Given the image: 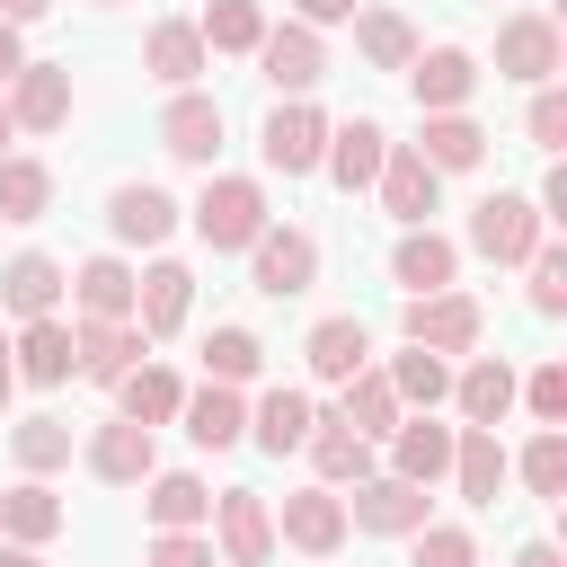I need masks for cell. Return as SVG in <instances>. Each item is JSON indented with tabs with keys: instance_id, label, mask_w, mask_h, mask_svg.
I'll return each instance as SVG.
<instances>
[{
	"instance_id": "6da1fadb",
	"label": "cell",
	"mask_w": 567,
	"mask_h": 567,
	"mask_svg": "<svg viewBox=\"0 0 567 567\" xmlns=\"http://www.w3.org/2000/svg\"><path fill=\"white\" fill-rule=\"evenodd\" d=\"M257 230H266V186L257 177H213L195 195V239L204 248H248Z\"/></svg>"
},
{
	"instance_id": "7a4b0ae2",
	"label": "cell",
	"mask_w": 567,
	"mask_h": 567,
	"mask_svg": "<svg viewBox=\"0 0 567 567\" xmlns=\"http://www.w3.org/2000/svg\"><path fill=\"white\" fill-rule=\"evenodd\" d=\"M470 248L496 257V266H523V257L540 248V204H532V195H487V204L470 213Z\"/></svg>"
},
{
	"instance_id": "3957f363",
	"label": "cell",
	"mask_w": 567,
	"mask_h": 567,
	"mask_svg": "<svg viewBox=\"0 0 567 567\" xmlns=\"http://www.w3.org/2000/svg\"><path fill=\"white\" fill-rule=\"evenodd\" d=\"M478 328H487V310L470 301V292H416L408 301V346H434V354H470L478 346Z\"/></svg>"
},
{
	"instance_id": "277c9868",
	"label": "cell",
	"mask_w": 567,
	"mask_h": 567,
	"mask_svg": "<svg viewBox=\"0 0 567 567\" xmlns=\"http://www.w3.org/2000/svg\"><path fill=\"white\" fill-rule=\"evenodd\" d=\"M248 257H257V292H275V301H292V292L319 284V239L310 230H257Z\"/></svg>"
},
{
	"instance_id": "5b68a950",
	"label": "cell",
	"mask_w": 567,
	"mask_h": 567,
	"mask_svg": "<svg viewBox=\"0 0 567 567\" xmlns=\"http://www.w3.org/2000/svg\"><path fill=\"white\" fill-rule=\"evenodd\" d=\"M71 115V62H18L9 80V124L18 133H53Z\"/></svg>"
},
{
	"instance_id": "8992f818",
	"label": "cell",
	"mask_w": 567,
	"mask_h": 567,
	"mask_svg": "<svg viewBox=\"0 0 567 567\" xmlns=\"http://www.w3.org/2000/svg\"><path fill=\"white\" fill-rule=\"evenodd\" d=\"M346 523H354V532H390V540H399V532H416V523H425V487H416V478H399V470H390V478H354Z\"/></svg>"
},
{
	"instance_id": "52a82bcc",
	"label": "cell",
	"mask_w": 567,
	"mask_h": 567,
	"mask_svg": "<svg viewBox=\"0 0 567 567\" xmlns=\"http://www.w3.org/2000/svg\"><path fill=\"white\" fill-rule=\"evenodd\" d=\"M319 151H328V115L319 106H275L266 115V168H284V177H310L319 168Z\"/></svg>"
},
{
	"instance_id": "ba28073f",
	"label": "cell",
	"mask_w": 567,
	"mask_h": 567,
	"mask_svg": "<svg viewBox=\"0 0 567 567\" xmlns=\"http://www.w3.org/2000/svg\"><path fill=\"white\" fill-rule=\"evenodd\" d=\"M213 523H221V558H230V567H266V558H275V514H266L257 487H230V496L213 505Z\"/></svg>"
},
{
	"instance_id": "9c48e42d",
	"label": "cell",
	"mask_w": 567,
	"mask_h": 567,
	"mask_svg": "<svg viewBox=\"0 0 567 567\" xmlns=\"http://www.w3.org/2000/svg\"><path fill=\"white\" fill-rule=\"evenodd\" d=\"M381 159H390V133L372 124V115H354V124H328V151H319V168L354 195V186H372L381 177Z\"/></svg>"
},
{
	"instance_id": "30bf717a",
	"label": "cell",
	"mask_w": 567,
	"mask_h": 567,
	"mask_svg": "<svg viewBox=\"0 0 567 567\" xmlns=\"http://www.w3.org/2000/svg\"><path fill=\"white\" fill-rule=\"evenodd\" d=\"M257 62H266V80H275L284 97L319 89V71H328V53H319L310 27H266V35H257Z\"/></svg>"
},
{
	"instance_id": "8fae6325",
	"label": "cell",
	"mask_w": 567,
	"mask_h": 567,
	"mask_svg": "<svg viewBox=\"0 0 567 567\" xmlns=\"http://www.w3.org/2000/svg\"><path fill=\"white\" fill-rule=\"evenodd\" d=\"M159 151H168V159L213 168V151H221V106H213V97H195V89H177V106L159 115Z\"/></svg>"
},
{
	"instance_id": "7c38bea8",
	"label": "cell",
	"mask_w": 567,
	"mask_h": 567,
	"mask_svg": "<svg viewBox=\"0 0 567 567\" xmlns=\"http://www.w3.org/2000/svg\"><path fill=\"white\" fill-rule=\"evenodd\" d=\"M142 346H151V337H142L133 319H89V328H71V354H80L89 381H124V372L142 363Z\"/></svg>"
},
{
	"instance_id": "4fadbf2b",
	"label": "cell",
	"mask_w": 567,
	"mask_h": 567,
	"mask_svg": "<svg viewBox=\"0 0 567 567\" xmlns=\"http://www.w3.org/2000/svg\"><path fill=\"white\" fill-rule=\"evenodd\" d=\"M89 470H97L106 487H133V478H151V470H159V452H151V425H133V416L97 425V434H89Z\"/></svg>"
},
{
	"instance_id": "5bb4252c",
	"label": "cell",
	"mask_w": 567,
	"mask_h": 567,
	"mask_svg": "<svg viewBox=\"0 0 567 567\" xmlns=\"http://www.w3.org/2000/svg\"><path fill=\"white\" fill-rule=\"evenodd\" d=\"M390 461H399V478H416V487H434V478L452 470V425H434V408H416V416H399V425H390Z\"/></svg>"
},
{
	"instance_id": "9a60e30c",
	"label": "cell",
	"mask_w": 567,
	"mask_h": 567,
	"mask_svg": "<svg viewBox=\"0 0 567 567\" xmlns=\"http://www.w3.org/2000/svg\"><path fill=\"white\" fill-rule=\"evenodd\" d=\"M496 71L540 89V80L558 71V27H549V18H505V27H496Z\"/></svg>"
},
{
	"instance_id": "2e32d148",
	"label": "cell",
	"mask_w": 567,
	"mask_h": 567,
	"mask_svg": "<svg viewBox=\"0 0 567 567\" xmlns=\"http://www.w3.org/2000/svg\"><path fill=\"white\" fill-rule=\"evenodd\" d=\"M408 80H416V106H425V115H443V106H470L478 62H470L461 44H434V53H416V62H408Z\"/></svg>"
},
{
	"instance_id": "e0dca14e",
	"label": "cell",
	"mask_w": 567,
	"mask_h": 567,
	"mask_svg": "<svg viewBox=\"0 0 567 567\" xmlns=\"http://www.w3.org/2000/svg\"><path fill=\"white\" fill-rule=\"evenodd\" d=\"M390 275H399L408 292H443V284L461 275V248H452L443 230H425V221H408V239L390 248Z\"/></svg>"
},
{
	"instance_id": "ac0fdd59",
	"label": "cell",
	"mask_w": 567,
	"mask_h": 567,
	"mask_svg": "<svg viewBox=\"0 0 567 567\" xmlns=\"http://www.w3.org/2000/svg\"><path fill=\"white\" fill-rule=\"evenodd\" d=\"M186 301H195V275H186V266H151V275H133V328H142V337L186 328Z\"/></svg>"
},
{
	"instance_id": "d6986e66",
	"label": "cell",
	"mask_w": 567,
	"mask_h": 567,
	"mask_svg": "<svg viewBox=\"0 0 567 567\" xmlns=\"http://www.w3.org/2000/svg\"><path fill=\"white\" fill-rule=\"evenodd\" d=\"M177 416H186V434H195L204 452H230V443L248 434V408H239V390H230V381L186 390V408H177Z\"/></svg>"
},
{
	"instance_id": "ffe728a7",
	"label": "cell",
	"mask_w": 567,
	"mask_h": 567,
	"mask_svg": "<svg viewBox=\"0 0 567 567\" xmlns=\"http://www.w3.org/2000/svg\"><path fill=\"white\" fill-rule=\"evenodd\" d=\"M452 487H461L470 505H496V487H505V443H496V425L452 434Z\"/></svg>"
},
{
	"instance_id": "44dd1931",
	"label": "cell",
	"mask_w": 567,
	"mask_h": 567,
	"mask_svg": "<svg viewBox=\"0 0 567 567\" xmlns=\"http://www.w3.org/2000/svg\"><path fill=\"white\" fill-rule=\"evenodd\" d=\"M284 540H292V549H310V558H328V549L346 540V496H328V487L284 496Z\"/></svg>"
},
{
	"instance_id": "7402d4cb",
	"label": "cell",
	"mask_w": 567,
	"mask_h": 567,
	"mask_svg": "<svg viewBox=\"0 0 567 567\" xmlns=\"http://www.w3.org/2000/svg\"><path fill=\"white\" fill-rule=\"evenodd\" d=\"M62 284H71V275H62L53 257H35V248H27V257H9V275H0V310H18V319H53Z\"/></svg>"
},
{
	"instance_id": "603a6c76",
	"label": "cell",
	"mask_w": 567,
	"mask_h": 567,
	"mask_svg": "<svg viewBox=\"0 0 567 567\" xmlns=\"http://www.w3.org/2000/svg\"><path fill=\"white\" fill-rule=\"evenodd\" d=\"M301 354H310L319 381H354V372L372 363V337H363V319H319V328L301 337Z\"/></svg>"
},
{
	"instance_id": "cb8c5ba5",
	"label": "cell",
	"mask_w": 567,
	"mask_h": 567,
	"mask_svg": "<svg viewBox=\"0 0 567 567\" xmlns=\"http://www.w3.org/2000/svg\"><path fill=\"white\" fill-rule=\"evenodd\" d=\"M142 71H151V80H168V89H186V80L204 71V35H195L186 18H159V27L142 35Z\"/></svg>"
},
{
	"instance_id": "d4e9b609",
	"label": "cell",
	"mask_w": 567,
	"mask_h": 567,
	"mask_svg": "<svg viewBox=\"0 0 567 567\" xmlns=\"http://www.w3.org/2000/svg\"><path fill=\"white\" fill-rule=\"evenodd\" d=\"M425 168H478V151H487V133L461 115V106H443V115H425V133L408 142Z\"/></svg>"
},
{
	"instance_id": "484cf974",
	"label": "cell",
	"mask_w": 567,
	"mask_h": 567,
	"mask_svg": "<svg viewBox=\"0 0 567 567\" xmlns=\"http://www.w3.org/2000/svg\"><path fill=\"white\" fill-rule=\"evenodd\" d=\"M434 177H443V168H425L416 151H390L372 186H381V204H390V221H425V213H434Z\"/></svg>"
},
{
	"instance_id": "4316f807",
	"label": "cell",
	"mask_w": 567,
	"mask_h": 567,
	"mask_svg": "<svg viewBox=\"0 0 567 567\" xmlns=\"http://www.w3.org/2000/svg\"><path fill=\"white\" fill-rule=\"evenodd\" d=\"M106 221H115V239H142V248H159V239L177 230V204H168L159 186H115V195H106Z\"/></svg>"
},
{
	"instance_id": "83f0119b",
	"label": "cell",
	"mask_w": 567,
	"mask_h": 567,
	"mask_svg": "<svg viewBox=\"0 0 567 567\" xmlns=\"http://www.w3.org/2000/svg\"><path fill=\"white\" fill-rule=\"evenodd\" d=\"M0 532H9V540H27V549H35V540H53V532H62V496H53L44 478H18V487L0 496Z\"/></svg>"
},
{
	"instance_id": "f1b7e54d",
	"label": "cell",
	"mask_w": 567,
	"mask_h": 567,
	"mask_svg": "<svg viewBox=\"0 0 567 567\" xmlns=\"http://www.w3.org/2000/svg\"><path fill=\"white\" fill-rule=\"evenodd\" d=\"M71 292H80L89 319H133V266H124V257H89V266L71 275Z\"/></svg>"
},
{
	"instance_id": "f546056e",
	"label": "cell",
	"mask_w": 567,
	"mask_h": 567,
	"mask_svg": "<svg viewBox=\"0 0 567 567\" xmlns=\"http://www.w3.org/2000/svg\"><path fill=\"white\" fill-rule=\"evenodd\" d=\"M9 354H18V372H27V381H71V372H80V354H71V328H62V319H27V337H18Z\"/></svg>"
},
{
	"instance_id": "4dcf8cb0",
	"label": "cell",
	"mask_w": 567,
	"mask_h": 567,
	"mask_svg": "<svg viewBox=\"0 0 567 567\" xmlns=\"http://www.w3.org/2000/svg\"><path fill=\"white\" fill-rule=\"evenodd\" d=\"M310 425H319V408H310L301 390H266V399H257V443H266L275 461H284V452H301V443H310Z\"/></svg>"
},
{
	"instance_id": "1f68e13d",
	"label": "cell",
	"mask_w": 567,
	"mask_h": 567,
	"mask_svg": "<svg viewBox=\"0 0 567 567\" xmlns=\"http://www.w3.org/2000/svg\"><path fill=\"white\" fill-rule=\"evenodd\" d=\"M310 461H319V478H372V434H354L346 416H319L310 425Z\"/></svg>"
},
{
	"instance_id": "d6a6232c",
	"label": "cell",
	"mask_w": 567,
	"mask_h": 567,
	"mask_svg": "<svg viewBox=\"0 0 567 567\" xmlns=\"http://www.w3.org/2000/svg\"><path fill=\"white\" fill-rule=\"evenodd\" d=\"M204 514H213V487H204L195 470H159V478H151V523H159V532H195Z\"/></svg>"
},
{
	"instance_id": "836d02e7",
	"label": "cell",
	"mask_w": 567,
	"mask_h": 567,
	"mask_svg": "<svg viewBox=\"0 0 567 567\" xmlns=\"http://www.w3.org/2000/svg\"><path fill=\"white\" fill-rule=\"evenodd\" d=\"M354 44H363L372 71H408V62H416V35H408L399 9H354Z\"/></svg>"
},
{
	"instance_id": "e575fe53",
	"label": "cell",
	"mask_w": 567,
	"mask_h": 567,
	"mask_svg": "<svg viewBox=\"0 0 567 567\" xmlns=\"http://www.w3.org/2000/svg\"><path fill=\"white\" fill-rule=\"evenodd\" d=\"M390 390H399V408H443L452 399V372H443L434 346H408V354H390Z\"/></svg>"
},
{
	"instance_id": "d590c367",
	"label": "cell",
	"mask_w": 567,
	"mask_h": 567,
	"mask_svg": "<svg viewBox=\"0 0 567 567\" xmlns=\"http://www.w3.org/2000/svg\"><path fill=\"white\" fill-rule=\"evenodd\" d=\"M115 390H124V416H133V425H168V416L186 408L177 372H159V363H133V372H124Z\"/></svg>"
},
{
	"instance_id": "8d00e7d4",
	"label": "cell",
	"mask_w": 567,
	"mask_h": 567,
	"mask_svg": "<svg viewBox=\"0 0 567 567\" xmlns=\"http://www.w3.org/2000/svg\"><path fill=\"white\" fill-rule=\"evenodd\" d=\"M452 399H461V416H470V425H505V408H514V372L487 354V363H470V372L452 381Z\"/></svg>"
},
{
	"instance_id": "74e56055",
	"label": "cell",
	"mask_w": 567,
	"mask_h": 567,
	"mask_svg": "<svg viewBox=\"0 0 567 567\" xmlns=\"http://www.w3.org/2000/svg\"><path fill=\"white\" fill-rule=\"evenodd\" d=\"M337 390H346V408H337V416H346L354 434H390V425L408 416V408H399V390H390V372H354V381H337Z\"/></svg>"
},
{
	"instance_id": "f35d334b",
	"label": "cell",
	"mask_w": 567,
	"mask_h": 567,
	"mask_svg": "<svg viewBox=\"0 0 567 567\" xmlns=\"http://www.w3.org/2000/svg\"><path fill=\"white\" fill-rule=\"evenodd\" d=\"M53 204V168L44 159H0V221H44Z\"/></svg>"
},
{
	"instance_id": "ab89813d",
	"label": "cell",
	"mask_w": 567,
	"mask_h": 567,
	"mask_svg": "<svg viewBox=\"0 0 567 567\" xmlns=\"http://www.w3.org/2000/svg\"><path fill=\"white\" fill-rule=\"evenodd\" d=\"M195 35H204V53H257V35H266V18H257V0H213Z\"/></svg>"
},
{
	"instance_id": "60d3db41",
	"label": "cell",
	"mask_w": 567,
	"mask_h": 567,
	"mask_svg": "<svg viewBox=\"0 0 567 567\" xmlns=\"http://www.w3.org/2000/svg\"><path fill=\"white\" fill-rule=\"evenodd\" d=\"M9 452H18L27 478H44V470L71 461V425H62V416H27V425H9Z\"/></svg>"
},
{
	"instance_id": "b9f144b4",
	"label": "cell",
	"mask_w": 567,
	"mask_h": 567,
	"mask_svg": "<svg viewBox=\"0 0 567 567\" xmlns=\"http://www.w3.org/2000/svg\"><path fill=\"white\" fill-rule=\"evenodd\" d=\"M257 363H266V346H257L248 328H213V337H204V372H213V381H230V390H239Z\"/></svg>"
},
{
	"instance_id": "7bdbcfd3",
	"label": "cell",
	"mask_w": 567,
	"mask_h": 567,
	"mask_svg": "<svg viewBox=\"0 0 567 567\" xmlns=\"http://www.w3.org/2000/svg\"><path fill=\"white\" fill-rule=\"evenodd\" d=\"M523 487H532V496H567V434H558V425L532 434V452H523Z\"/></svg>"
},
{
	"instance_id": "ee69618b",
	"label": "cell",
	"mask_w": 567,
	"mask_h": 567,
	"mask_svg": "<svg viewBox=\"0 0 567 567\" xmlns=\"http://www.w3.org/2000/svg\"><path fill=\"white\" fill-rule=\"evenodd\" d=\"M408 567H478V540H470L461 523H416V549H408Z\"/></svg>"
},
{
	"instance_id": "f6af8a7d",
	"label": "cell",
	"mask_w": 567,
	"mask_h": 567,
	"mask_svg": "<svg viewBox=\"0 0 567 567\" xmlns=\"http://www.w3.org/2000/svg\"><path fill=\"white\" fill-rule=\"evenodd\" d=\"M523 266H532V310L558 319V310H567V248H532Z\"/></svg>"
},
{
	"instance_id": "bcb514c9",
	"label": "cell",
	"mask_w": 567,
	"mask_h": 567,
	"mask_svg": "<svg viewBox=\"0 0 567 567\" xmlns=\"http://www.w3.org/2000/svg\"><path fill=\"white\" fill-rule=\"evenodd\" d=\"M523 399H532V416H540V425H558V416H567V363H540Z\"/></svg>"
},
{
	"instance_id": "7dc6e473",
	"label": "cell",
	"mask_w": 567,
	"mask_h": 567,
	"mask_svg": "<svg viewBox=\"0 0 567 567\" xmlns=\"http://www.w3.org/2000/svg\"><path fill=\"white\" fill-rule=\"evenodd\" d=\"M532 142H540V151H558V142H567V97H558L549 80H540V97H532Z\"/></svg>"
},
{
	"instance_id": "c3c4849f",
	"label": "cell",
	"mask_w": 567,
	"mask_h": 567,
	"mask_svg": "<svg viewBox=\"0 0 567 567\" xmlns=\"http://www.w3.org/2000/svg\"><path fill=\"white\" fill-rule=\"evenodd\" d=\"M151 567H213V540H195V532H159V540H151Z\"/></svg>"
},
{
	"instance_id": "681fc988",
	"label": "cell",
	"mask_w": 567,
	"mask_h": 567,
	"mask_svg": "<svg viewBox=\"0 0 567 567\" xmlns=\"http://www.w3.org/2000/svg\"><path fill=\"white\" fill-rule=\"evenodd\" d=\"M363 0H301V27H337V18H354Z\"/></svg>"
},
{
	"instance_id": "f907efd6",
	"label": "cell",
	"mask_w": 567,
	"mask_h": 567,
	"mask_svg": "<svg viewBox=\"0 0 567 567\" xmlns=\"http://www.w3.org/2000/svg\"><path fill=\"white\" fill-rule=\"evenodd\" d=\"M558 213H567V168H549V177H540V221H558Z\"/></svg>"
},
{
	"instance_id": "816d5d0a",
	"label": "cell",
	"mask_w": 567,
	"mask_h": 567,
	"mask_svg": "<svg viewBox=\"0 0 567 567\" xmlns=\"http://www.w3.org/2000/svg\"><path fill=\"white\" fill-rule=\"evenodd\" d=\"M18 62H27V44H18V27H9V18H0V89H9V80H18Z\"/></svg>"
},
{
	"instance_id": "f5cc1de1",
	"label": "cell",
	"mask_w": 567,
	"mask_h": 567,
	"mask_svg": "<svg viewBox=\"0 0 567 567\" xmlns=\"http://www.w3.org/2000/svg\"><path fill=\"white\" fill-rule=\"evenodd\" d=\"M44 9H53V0H0V18H9V27H27V18H44Z\"/></svg>"
},
{
	"instance_id": "db71d44e",
	"label": "cell",
	"mask_w": 567,
	"mask_h": 567,
	"mask_svg": "<svg viewBox=\"0 0 567 567\" xmlns=\"http://www.w3.org/2000/svg\"><path fill=\"white\" fill-rule=\"evenodd\" d=\"M514 567H567V558H558V549H549V540H532V549H523V558H514Z\"/></svg>"
},
{
	"instance_id": "11a10c76",
	"label": "cell",
	"mask_w": 567,
	"mask_h": 567,
	"mask_svg": "<svg viewBox=\"0 0 567 567\" xmlns=\"http://www.w3.org/2000/svg\"><path fill=\"white\" fill-rule=\"evenodd\" d=\"M0 567H44V558H35L27 540H9V549H0Z\"/></svg>"
},
{
	"instance_id": "9f6ffc18",
	"label": "cell",
	"mask_w": 567,
	"mask_h": 567,
	"mask_svg": "<svg viewBox=\"0 0 567 567\" xmlns=\"http://www.w3.org/2000/svg\"><path fill=\"white\" fill-rule=\"evenodd\" d=\"M9 390H18V363H9V337H0V408H9Z\"/></svg>"
},
{
	"instance_id": "6f0895ef",
	"label": "cell",
	"mask_w": 567,
	"mask_h": 567,
	"mask_svg": "<svg viewBox=\"0 0 567 567\" xmlns=\"http://www.w3.org/2000/svg\"><path fill=\"white\" fill-rule=\"evenodd\" d=\"M9 133H18V124H9V97H0V142H9Z\"/></svg>"
}]
</instances>
